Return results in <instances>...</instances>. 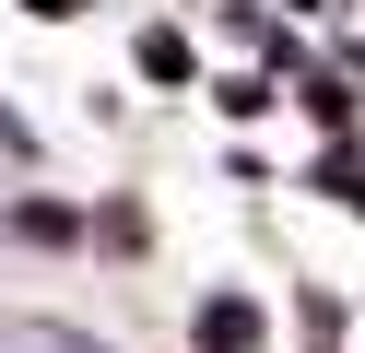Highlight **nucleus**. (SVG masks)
Wrapping results in <instances>:
<instances>
[{"label":"nucleus","mask_w":365,"mask_h":353,"mask_svg":"<svg viewBox=\"0 0 365 353\" xmlns=\"http://www.w3.org/2000/svg\"><path fill=\"white\" fill-rule=\"evenodd\" d=\"M247 342H259V306H236V295L200 306V353H247Z\"/></svg>","instance_id":"1"}]
</instances>
